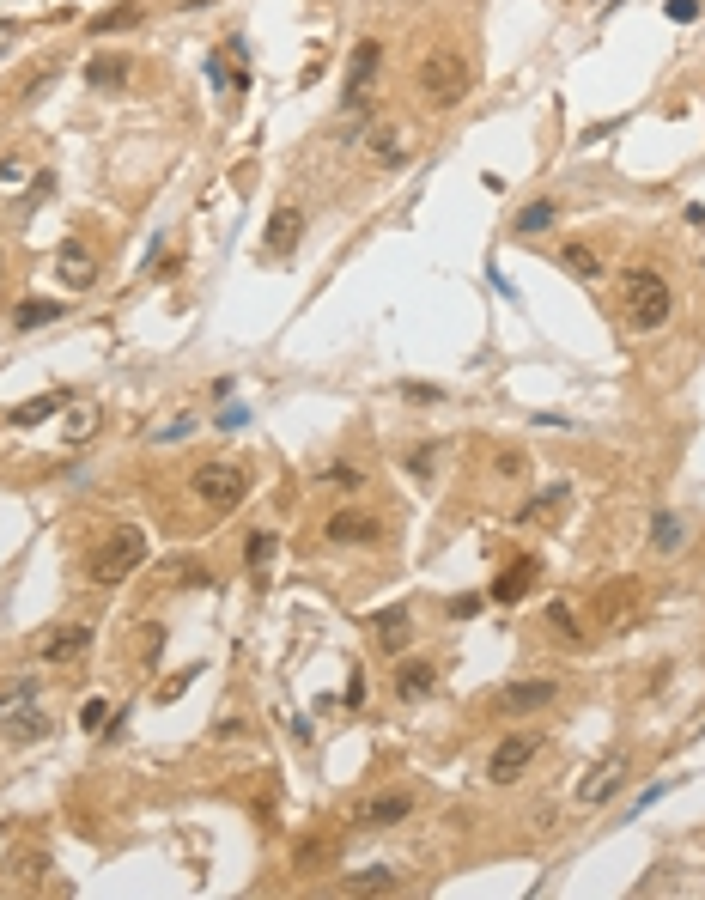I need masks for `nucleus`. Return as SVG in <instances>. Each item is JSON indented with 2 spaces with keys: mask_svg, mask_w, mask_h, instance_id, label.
Listing matches in <instances>:
<instances>
[{
  "mask_svg": "<svg viewBox=\"0 0 705 900\" xmlns=\"http://www.w3.org/2000/svg\"><path fill=\"white\" fill-rule=\"evenodd\" d=\"M620 317H626V329L657 335V329L675 317V292H669V280H663L657 268H626V274H620Z\"/></svg>",
  "mask_w": 705,
  "mask_h": 900,
  "instance_id": "nucleus-1",
  "label": "nucleus"
},
{
  "mask_svg": "<svg viewBox=\"0 0 705 900\" xmlns=\"http://www.w3.org/2000/svg\"><path fill=\"white\" fill-rule=\"evenodd\" d=\"M55 724L43 712V682H31V675H19V682L0 688V736L7 742H43Z\"/></svg>",
  "mask_w": 705,
  "mask_h": 900,
  "instance_id": "nucleus-2",
  "label": "nucleus"
},
{
  "mask_svg": "<svg viewBox=\"0 0 705 900\" xmlns=\"http://www.w3.org/2000/svg\"><path fill=\"white\" fill-rule=\"evenodd\" d=\"M414 86H420V98H426L432 110H450V104L468 98V86H475V67H468L456 49H426V55H420V73H414Z\"/></svg>",
  "mask_w": 705,
  "mask_h": 900,
  "instance_id": "nucleus-3",
  "label": "nucleus"
},
{
  "mask_svg": "<svg viewBox=\"0 0 705 900\" xmlns=\"http://www.w3.org/2000/svg\"><path fill=\"white\" fill-rule=\"evenodd\" d=\"M189 487H195V499H201L213 517L238 511V505L250 499V475H244V463H231V457H213V463H201V469L189 475Z\"/></svg>",
  "mask_w": 705,
  "mask_h": 900,
  "instance_id": "nucleus-4",
  "label": "nucleus"
},
{
  "mask_svg": "<svg viewBox=\"0 0 705 900\" xmlns=\"http://www.w3.org/2000/svg\"><path fill=\"white\" fill-rule=\"evenodd\" d=\"M146 566V530H134V523H122V530L92 554V584H122L128 572Z\"/></svg>",
  "mask_w": 705,
  "mask_h": 900,
  "instance_id": "nucleus-5",
  "label": "nucleus"
},
{
  "mask_svg": "<svg viewBox=\"0 0 705 900\" xmlns=\"http://www.w3.org/2000/svg\"><path fill=\"white\" fill-rule=\"evenodd\" d=\"M626 773H633V755H626V748H608V755H602V761L578 779V791H572V797H578L584 809H602V803H614V797H620Z\"/></svg>",
  "mask_w": 705,
  "mask_h": 900,
  "instance_id": "nucleus-6",
  "label": "nucleus"
},
{
  "mask_svg": "<svg viewBox=\"0 0 705 900\" xmlns=\"http://www.w3.org/2000/svg\"><path fill=\"white\" fill-rule=\"evenodd\" d=\"M541 742H547L541 730H511L493 755H487V779H493V785H517V779L529 773V761L541 755Z\"/></svg>",
  "mask_w": 705,
  "mask_h": 900,
  "instance_id": "nucleus-7",
  "label": "nucleus"
},
{
  "mask_svg": "<svg viewBox=\"0 0 705 900\" xmlns=\"http://www.w3.org/2000/svg\"><path fill=\"white\" fill-rule=\"evenodd\" d=\"M377 67H383V43H377V37L353 43V61H347V110H365V104H371Z\"/></svg>",
  "mask_w": 705,
  "mask_h": 900,
  "instance_id": "nucleus-8",
  "label": "nucleus"
},
{
  "mask_svg": "<svg viewBox=\"0 0 705 900\" xmlns=\"http://www.w3.org/2000/svg\"><path fill=\"white\" fill-rule=\"evenodd\" d=\"M554 700H560V682H554V675H529V682H511V688H499V712H505V718L541 712V706H554Z\"/></svg>",
  "mask_w": 705,
  "mask_h": 900,
  "instance_id": "nucleus-9",
  "label": "nucleus"
},
{
  "mask_svg": "<svg viewBox=\"0 0 705 900\" xmlns=\"http://www.w3.org/2000/svg\"><path fill=\"white\" fill-rule=\"evenodd\" d=\"M414 815V791H383V797H365L353 828H402V821Z\"/></svg>",
  "mask_w": 705,
  "mask_h": 900,
  "instance_id": "nucleus-10",
  "label": "nucleus"
},
{
  "mask_svg": "<svg viewBox=\"0 0 705 900\" xmlns=\"http://www.w3.org/2000/svg\"><path fill=\"white\" fill-rule=\"evenodd\" d=\"M98 420H104V408H98L92 396H67V408H61V444H67V450L92 444V438H98Z\"/></svg>",
  "mask_w": 705,
  "mask_h": 900,
  "instance_id": "nucleus-11",
  "label": "nucleus"
},
{
  "mask_svg": "<svg viewBox=\"0 0 705 900\" xmlns=\"http://www.w3.org/2000/svg\"><path fill=\"white\" fill-rule=\"evenodd\" d=\"M55 268H61V286H67V292H86V286L98 280V256H92L80 238H67V244H61Z\"/></svg>",
  "mask_w": 705,
  "mask_h": 900,
  "instance_id": "nucleus-12",
  "label": "nucleus"
},
{
  "mask_svg": "<svg viewBox=\"0 0 705 900\" xmlns=\"http://www.w3.org/2000/svg\"><path fill=\"white\" fill-rule=\"evenodd\" d=\"M377 536H383V523L365 517V511H335V517H329V542H335V548H371Z\"/></svg>",
  "mask_w": 705,
  "mask_h": 900,
  "instance_id": "nucleus-13",
  "label": "nucleus"
},
{
  "mask_svg": "<svg viewBox=\"0 0 705 900\" xmlns=\"http://www.w3.org/2000/svg\"><path fill=\"white\" fill-rule=\"evenodd\" d=\"M371 639H377L383 651H408V645H414V615H408L402 603L377 609V615H371Z\"/></svg>",
  "mask_w": 705,
  "mask_h": 900,
  "instance_id": "nucleus-14",
  "label": "nucleus"
},
{
  "mask_svg": "<svg viewBox=\"0 0 705 900\" xmlns=\"http://www.w3.org/2000/svg\"><path fill=\"white\" fill-rule=\"evenodd\" d=\"M365 146H371V165H383V171L408 165V134H402L396 122H377V128L365 134Z\"/></svg>",
  "mask_w": 705,
  "mask_h": 900,
  "instance_id": "nucleus-15",
  "label": "nucleus"
},
{
  "mask_svg": "<svg viewBox=\"0 0 705 900\" xmlns=\"http://www.w3.org/2000/svg\"><path fill=\"white\" fill-rule=\"evenodd\" d=\"M86 651H92V627H55V633L37 645L43 663H73V657H86Z\"/></svg>",
  "mask_w": 705,
  "mask_h": 900,
  "instance_id": "nucleus-16",
  "label": "nucleus"
},
{
  "mask_svg": "<svg viewBox=\"0 0 705 900\" xmlns=\"http://www.w3.org/2000/svg\"><path fill=\"white\" fill-rule=\"evenodd\" d=\"M298 238H304V213H298L292 201H286V207H274V213H268V238H262V244H268L274 256H286V250H298Z\"/></svg>",
  "mask_w": 705,
  "mask_h": 900,
  "instance_id": "nucleus-17",
  "label": "nucleus"
},
{
  "mask_svg": "<svg viewBox=\"0 0 705 900\" xmlns=\"http://www.w3.org/2000/svg\"><path fill=\"white\" fill-rule=\"evenodd\" d=\"M560 262H566V274H572V280H584V286H596V280H602V250H596V244H584V238H566V244H560Z\"/></svg>",
  "mask_w": 705,
  "mask_h": 900,
  "instance_id": "nucleus-18",
  "label": "nucleus"
},
{
  "mask_svg": "<svg viewBox=\"0 0 705 900\" xmlns=\"http://www.w3.org/2000/svg\"><path fill=\"white\" fill-rule=\"evenodd\" d=\"M432 688H438V669H432V663H402V669H396V700L414 706V700H426Z\"/></svg>",
  "mask_w": 705,
  "mask_h": 900,
  "instance_id": "nucleus-19",
  "label": "nucleus"
},
{
  "mask_svg": "<svg viewBox=\"0 0 705 900\" xmlns=\"http://www.w3.org/2000/svg\"><path fill=\"white\" fill-rule=\"evenodd\" d=\"M535 584V560L523 554V560H511L505 572H499V584H493V603H523V590Z\"/></svg>",
  "mask_w": 705,
  "mask_h": 900,
  "instance_id": "nucleus-20",
  "label": "nucleus"
},
{
  "mask_svg": "<svg viewBox=\"0 0 705 900\" xmlns=\"http://www.w3.org/2000/svg\"><path fill=\"white\" fill-rule=\"evenodd\" d=\"M681 542H687V517L681 511H657L651 517V548L657 554H681Z\"/></svg>",
  "mask_w": 705,
  "mask_h": 900,
  "instance_id": "nucleus-21",
  "label": "nucleus"
},
{
  "mask_svg": "<svg viewBox=\"0 0 705 900\" xmlns=\"http://www.w3.org/2000/svg\"><path fill=\"white\" fill-rule=\"evenodd\" d=\"M396 888H402V870H389V864H371V870L347 876V894H396Z\"/></svg>",
  "mask_w": 705,
  "mask_h": 900,
  "instance_id": "nucleus-22",
  "label": "nucleus"
},
{
  "mask_svg": "<svg viewBox=\"0 0 705 900\" xmlns=\"http://www.w3.org/2000/svg\"><path fill=\"white\" fill-rule=\"evenodd\" d=\"M146 19V7H140V0H122V7H104V13H92V31L98 37H116V31H134Z\"/></svg>",
  "mask_w": 705,
  "mask_h": 900,
  "instance_id": "nucleus-23",
  "label": "nucleus"
},
{
  "mask_svg": "<svg viewBox=\"0 0 705 900\" xmlns=\"http://www.w3.org/2000/svg\"><path fill=\"white\" fill-rule=\"evenodd\" d=\"M86 80H92V92H122V86H128V61H116V55H98V61L86 67Z\"/></svg>",
  "mask_w": 705,
  "mask_h": 900,
  "instance_id": "nucleus-24",
  "label": "nucleus"
},
{
  "mask_svg": "<svg viewBox=\"0 0 705 900\" xmlns=\"http://www.w3.org/2000/svg\"><path fill=\"white\" fill-rule=\"evenodd\" d=\"M560 225V201H529L523 213H517V232L523 238H535V232H554Z\"/></svg>",
  "mask_w": 705,
  "mask_h": 900,
  "instance_id": "nucleus-25",
  "label": "nucleus"
},
{
  "mask_svg": "<svg viewBox=\"0 0 705 900\" xmlns=\"http://www.w3.org/2000/svg\"><path fill=\"white\" fill-rule=\"evenodd\" d=\"M67 408V390H49V396H37V402H25V408H13V426H43L49 414H61Z\"/></svg>",
  "mask_w": 705,
  "mask_h": 900,
  "instance_id": "nucleus-26",
  "label": "nucleus"
},
{
  "mask_svg": "<svg viewBox=\"0 0 705 900\" xmlns=\"http://www.w3.org/2000/svg\"><path fill=\"white\" fill-rule=\"evenodd\" d=\"M55 317H61V298H25L19 305V329H43Z\"/></svg>",
  "mask_w": 705,
  "mask_h": 900,
  "instance_id": "nucleus-27",
  "label": "nucleus"
},
{
  "mask_svg": "<svg viewBox=\"0 0 705 900\" xmlns=\"http://www.w3.org/2000/svg\"><path fill=\"white\" fill-rule=\"evenodd\" d=\"M274 554H280V536H274V530H256V536L244 542V566H250V572H262Z\"/></svg>",
  "mask_w": 705,
  "mask_h": 900,
  "instance_id": "nucleus-28",
  "label": "nucleus"
},
{
  "mask_svg": "<svg viewBox=\"0 0 705 900\" xmlns=\"http://www.w3.org/2000/svg\"><path fill=\"white\" fill-rule=\"evenodd\" d=\"M323 487L353 493V487H365V475H359V469H347V463H329V469H323Z\"/></svg>",
  "mask_w": 705,
  "mask_h": 900,
  "instance_id": "nucleus-29",
  "label": "nucleus"
},
{
  "mask_svg": "<svg viewBox=\"0 0 705 900\" xmlns=\"http://www.w3.org/2000/svg\"><path fill=\"white\" fill-rule=\"evenodd\" d=\"M560 505H566V487H547V493H535V499L523 505V523H529V517H547V511H560Z\"/></svg>",
  "mask_w": 705,
  "mask_h": 900,
  "instance_id": "nucleus-30",
  "label": "nucleus"
},
{
  "mask_svg": "<svg viewBox=\"0 0 705 900\" xmlns=\"http://www.w3.org/2000/svg\"><path fill=\"white\" fill-rule=\"evenodd\" d=\"M547 621H554V627H560L566 639H578V615H572L566 603H547Z\"/></svg>",
  "mask_w": 705,
  "mask_h": 900,
  "instance_id": "nucleus-31",
  "label": "nucleus"
},
{
  "mask_svg": "<svg viewBox=\"0 0 705 900\" xmlns=\"http://www.w3.org/2000/svg\"><path fill=\"white\" fill-rule=\"evenodd\" d=\"M195 426V414H177V420H165V426H152V438H165V444H177L183 432Z\"/></svg>",
  "mask_w": 705,
  "mask_h": 900,
  "instance_id": "nucleus-32",
  "label": "nucleus"
},
{
  "mask_svg": "<svg viewBox=\"0 0 705 900\" xmlns=\"http://www.w3.org/2000/svg\"><path fill=\"white\" fill-rule=\"evenodd\" d=\"M663 13H669L675 25H687V19H699V0H663Z\"/></svg>",
  "mask_w": 705,
  "mask_h": 900,
  "instance_id": "nucleus-33",
  "label": "nucleus"
},
{
  "mask_svg": "<svg viewBox=\"0 0 705 900\" xmlns=\"http://www.w3.org/2000/svg\"><path fill=\"white\" fill-rule=\"evenodd\" d=\"M341 706H365V675L359 669H353V682L341 688Z\"/></svg>",
  "mask_w": 705,
  "mask_h": 900,
  "instance_id": "nucleus-34",
  "label": "nucleus"
},
{
  "mask_svg": "<svg viewBox=\"0 0 705 900\" xmlns=\"http://www.w3.org/2000/svg\"><path fill=\"white\" fill-rule=\"evenodd\" d=\"M104 712H110L104 700H86V706H80V724H86V730H98V724H104Z\"/></svg>",
  "mask_w": 705,
  "mask_h": 900,
  "instance_id": "nucleus-35",
  "label": "nucleus"
},
{
  "mask_svg": "<svg viewBox=\"0 0 705 900\" xmlns=\"http://www.w3.org/2000/svg\"><path fill=\"white\" fill-rule=\"evenodd\" d=\"M0 183H7V189L25 183V159H0Z\"/></svg>",
  "mask_w": 705,
  "mask_h": 900,
  "instance_id": "nucleus-36",
  "label": "nucleus"
},
{
  "mask_svg": "<svg viewBox=\"0 0 705 900\" xmlns=\"http://www.w3.org/2000/svg\"><path fill=\"white\" fill-rule=\"evenodd\" d=\"M475 609H481V596H456V603H450V615H456V621H468Z\"/></svg>",
  "mask_w": 705,
  "mask_h": 900,
  "instance_id": "nucleus-37",
  "label": "nucleus"
},
{
  "mask_svg": "<svg viewBox=\"0 0 705 900\" xmlns=\"http://www.w3.org/2000/svg\"><path fill=\"white\" fill-rule=\"evenodd\" d=\"M402 396H408V402H438V390H432V384H402Z\"/></svg>",
  "mask_w": 705,
  "mask_h": 900,
  "instance_id": "nucleus-38",
  "label": "nucleus"
},
{
  "mask_svg": "<svg viewBox=\"0 0 705 900\" xmlns=\"http://www.w3.org/2000/svg\"><path fill=\"white\" fill-rule=\"evenodd\" d=\"M693 736H705V712H699V718H693Z\"/></svg>",
  "mask_w": 705,
  "mask_h": 900,
  "instance_id": "nucleus-39",
  "label": "nucleus"
}]
</instances>
